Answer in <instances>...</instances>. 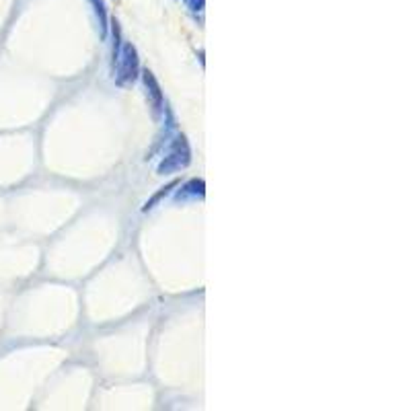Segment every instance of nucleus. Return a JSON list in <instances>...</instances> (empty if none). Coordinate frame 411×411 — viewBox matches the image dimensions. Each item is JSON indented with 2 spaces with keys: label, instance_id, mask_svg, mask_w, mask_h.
Instances as JSON below:
<instances>
[]
</instances>
